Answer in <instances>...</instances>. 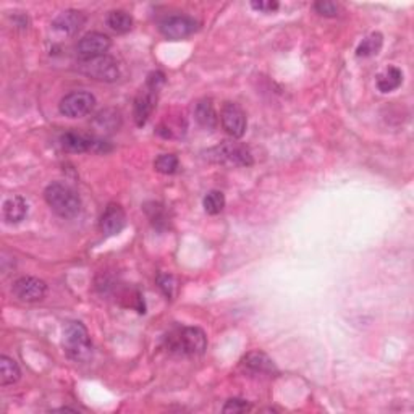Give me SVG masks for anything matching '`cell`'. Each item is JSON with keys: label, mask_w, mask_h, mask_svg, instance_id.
I'll use <instances>...</instances> for the list:
<instances>
[{"label": "cell", "mask_w": 414, "mask_h": 414, "mask_svg": "<svg viewBox=\"0 0 414 414\" xmlns=\"http://www.w3.org/2000/svg\"><path fill=\"white\" fill-rule=\"evenodd\" d=\"M44 197L50 209L63 219H73L80 214V196L68 185H63V183H52V185L45 188Z\"/></svg>", "instance_id": "obj_1"}, {"label": "cell", "mask_w": 414, "mask_h": 414, "mask_svg": "<svg viewBox=\"0 0 414 414\" xmlns=\"http://www.w3.org/2000/svg\"><path fill=\"white\" fill-rule=\"evenodd\" d=\"M168 351L182 356H199L207 347V337L197 327H182L170 332L165 337Z\"/></svg>", "instance_id": "obj_2"}, {"label": "cell", "mask_w": 414, "mask_h": 414, "mask_svg": "<svg viewBox=\"0 0 414 414\" xmlns=\"http://www.w3.org/2000/svg\"><path fill=\"white\" fill-rule=\"evenodd\" d=\"M165 83L164 73L154 72L147 76V81L140 94L135 99V120L138 127L146 125V122L149 120L151 113L155 109V102H157V96L162 85Z\"/></svg>", "instance_id": "obj_3"}, {"label": "cell", "mask_w": 414, "mask_h": 414, "mask_svg": "<svg viewBox=\"0 0 414 414\" xmlns=\"http://www.w3.org/2000/svg\"><path fill=\"white\" fill-rule=\"evenodd\" d=\"M63 348L73 361L89 360L93 353L89 334L81 322H68L63 329Z\"/></svg>", "instance_id": "obj_4"}, {"label": "cell", "mask_w": 414, "mask_h": 414, "mask_svg": "<svg viewBox=\"0 0 414 414\" xmlns=\"http://www.w3.org/2000/svg\"><path fill=\"white\" fill-rule=\"evenodd\" d=\"M207 159L213 162L237 165V167H250L252 165V154L245 144L225 141L222 144L207 151Z\"/></svg>", "instance_id": "obj_5"}, {"label": "cell", "mask_w": 414, "mask_h": 414, "mask_svg": "<svg viewBox=\"0 0 414 414\" xmlns=\"http://www.w3.org/2000/svg\"><path fill=\"white\" fill-rule=\"evenodd\" d=\"M81 72L85 75L91 76L93 80L104 81V83H113L120 76V68L118 63L115 62L113 57L110 55H100V57L89 58V61L81 62Z\"/></svg>", "instance_id": "obj_6"}, {"label": "cell", "mask_w": 414, "mask_h": 414, "mask_svg": "<svg viewBox=\"0 0 414 414\" xmlns=\"http://www.w3.org/2000/svg\"><path fill=\"white\" fill-rule=\"evenodd\" d=\"M96 105V98L87 91H73L58 104V110L68 118H81L91 113Z\"/></svg>", "instance_id": "obj_7"}, {"label": "cell", "mask_w": 414, "mask_h": 414, "mask_svg": "<svg viewBox=\"0 0 414 414\" xmlns=\"http://www.w3.org/2000/svg\"><path fill=\"white\" fill-rule=\"evenodd\" d=\"M63 149L70 151V153H87V151H94V153H105L110 151L107 147V142L96 140V138L89 135H83V133L76 131H67L65 135L61 138Z\"/></svg>", "instance_id": "obj_8"}, {"label": "cell", "mask_w": 414, "mask_h": 414, "mask_svg": "<svg viewBox=\"0 0 414 414\" xmlns=\"http://www.w3.org/2000/svg\"><path fill=\"white\" fill-rule=\"evenodd\" d=\"M159 30L167 39H185L188 36H191L197 30L196 20H193L191 17L185 15H175L167 17L159 23Z\"/></svg>", "instance_id": "obj_9"}, {"label": "cell", "mask_w": 414, "mask_h": 414, "mask_svg": "<svg viewBox=\"0 0 414 414\" xmlns=\"http://www.w3.org/2000/svg\"><path fill=\"white\" fill-rule=\"evenodd\" d=\"M12 292L23 303H38L47 294V283L36 277H21L13 283Z\"/></svg>", "instance_id": "obj_10"}, {"label": "cell", "mask_w": 414, "mask_h": 414, "mask_svg": "<svg viewBox=\"0 0 414 414\" xmlns=\"http://www.w3.org/2000/svg\"><path fill=\"white\" fill-rule=\"evenodd\" d=\"M220 122H222L224 130L235 140L246 133V115L238 104L225 102L222 112H220Z\"/></svg>", "instance_id": "obj_11"}, {"label": "cell", "mask_w": 414, "mask_h": 414, "mask_svg": "<svg viewBox=\"0 0 414 414\" xmlns=\"http://www.w3.org/2000/svg\"><path fill=\"white\" fill-rule=\"evenodd\" d=\"M110 49V39L109 36L102 33H87L80 39V43L76 45V52L81 57V61H89V58L100 57V55L107 54Z\"/></svg>", "instance_id": "obj_12"}, {"label": "cell", "mask_w": 414, "mask_h": 414, "mask_svg": "<svg viewBox=\"0 0 414 414\" xmlns=\"http://www.w3.org/2000/svg\"><path fill=\"white\" fill-rule=\"evenodd\" d=\"M125 225H127V215L120 204H115V202H112V204L105 207L102 217H100V230H102L104 235H107V237H115V235H118L123 228H125Z\"/></svg>", "instance_id": "obj_13"}, {"label": "cell", "mask_w": 414, "mask_h": 414, "mask_svg": "<svg viewBox=\"0 0 414 414\" xmlns=\"http://www.w3.org/2000/svg\"><path fill=\"white\" fill-rule=\"evenodd\" d=\"M86 17L83 15V12L78 10H65L54 20V28L61 33L65 34H75L85 26Z\"/></svg>", "instance_id": "obj_14"}, {"label": "cell", "mask_w": 414, "mask_h": 414, "mask_svg": "<svg viewBox=\"0 0 414 414\" xmlns=\"http://www.w3.org/2000/svg\"><path fill=\"white\" fill-rule=\"evenodd\" d=\"M243 366L246 367L248 371L254 372V374H275L277 372V367H275L274 361L270 360L265 353L262 351H252L248 353L243 360Z\"/></svg>", "instance_id": "obj_15"}, {"label": "cell", "mask_w": 414, "mask_h": 414, "mask_svg": "<svg viewBox=\"0 0 414 414\" xmlns=\"http://www.w3.org/2000/svg\"><path fill=\"white\" fill-rule=\"evenodd\" d=\"M2 214L6 222L8 224H20L28 215V204L21 196H10L7 197L2 206Z\"/></svg>", "instance_id": "obj_16"}, {"label": "cell", "mask_w": 414, "mask_h": 414, "mask_svg": "<svg viewBox=\"0 0 414 414\" xmlns=\"http://www.w3.org/2000/svg\"><path fill=\"white\" fill-rule=\"evenodd\" d=\"M195 117H196V122L199 123L202 128H207V130H214L219 123L217 112H215L214 104L210 99L199 100V102L196 104Z\"/></svg>", "instance_id": "obj_17"}, {"label": "cell", "mask_w": 414, "mask_h": 414, "mask_svg": "<svg viewBox=\"0 0 414 414\" xmlns=\"http://www.w3.org/2000/svg\"><path fill=\"white\" fill-rule=\"evenodd\" d=\"M403 83V72L398 67H389L387 70L382 72L377 76V87H379L380 93L387 94L392 91L398 89Z\"/></svg>", "instance_id": "obj_18"}, {"label": "cell", "mask_w": 414, "mask_h": 414, "mask_svg": "<svg viewBox=\"0 0 414 414\" xmlns=\"http://www.w3.org/2000/svg\"><path fill=\"white\" fill-rule=\"evenodd\" d=\"M20 377L21 371L18 362L8 356H0V384H2L3 387L13 385L20 380Z\"/></svg>", "instance_id": "obj_19"}, {"label": "cell", "mask_w": 414, "mask_h": 414, "mask_svg": "<svg viewBox=\"0 0 414 414\" xmlns=\"http://www.w3.org/2000/svg\"><path fill=\"white\" fill-rule=\"evenodd\" d=\"M107 25L110 26V30L115 31V33L125 34V33H128V31H131L133 18L130 13H127L123 10H113L109 13Z\"/></svg>", "instance_id": "obj_20"}, {"label": "cell", "mask_w": 414, "mask_h": 414, "mask_svg": "<svg viewBox=\"0 0 414 414\" xmlns=\"http://www.w3.org/2000/svg\"><path fill=\"white\" fill-rule=\"evenodd\" d=\"M382 45H384V38H382L380 33H372L367 36V38L362 39V43L358 45L356 49V55L358 57L367 58V57H374L380 52Z\"/></svg>", "instance_id": "obj_21"}, {"label": "cell", "mask_w": 414, "mask_h": 414, "mask_svg": "<svg viewBox=\"0 0 414 414\" xmlns=\"http://www.w3.org/2000/svg\"><path fill=\"white\" fill-rule=\"evenodd\" d=\"M202 204H204V210L207 214L210 215H217L224 210L225 207V196L222 191L213 190L209 191L204 197V201H202Z\"/></svg>", "instance_id": "obj_22"}, {"label": "cell", "mask_w": 414, "mask_h": 414, "mask_svg": "<svg viewBox=\"0 0 414 414\" xmlns=\"http://www.w3.org/2000/svg\"><path fill=\"white\" fill-rule=\"evenodd\" d=\"M154 168L159 173L172 175L178 170V157L175 154H160L157 159L154 160Z\"/></svg>", "instance_id": "obj_23"}, {"label": "cell", "mask_w": 414, "mask_h": 414, "mask_svg": "<svg viewBox=\"0 0 414 414\" xmlns=\"http://www.w3.org/2000/svg\"><path fill=\"white\" fill-rule=\"evenodd\" d=\"M146 213L149 215L151 222H153L155 227H160V225H167V215H165L164 206L155 204L153 202L151 207H146Z\"/></svg>", "instance_id": "obj_24"}, {"label": "cell", "mask_w": 414, "mask_h": 414, "mask_svg": "<svg viewBox=\"0 0 414 414\" xmlns=\"http://www.w3.org/2000/svg\"><path fill=\"white\" fill-rule=\"evenodd\" d=\"M251 409V404L245 402V400L241 398H232L228 400L227 404L224 406V413H233V414H238V413H246L250 411Z\"/></svg>", "instance_id": "obj_25"}, {"label": "cell", "mask_w": 414, "mask_h": 414, "mask_svg": "<svg viewBox=\"0 0 414 414\" xmlns=\"http://www.w3.org/2000/svg\"><path fill=\"white\" fill-rule=\"evenodd\" d=\"M314 10L322 17H337L338 15L337 3L329 2V0H320V2H316Z\"/></svg>", "instance_id": "obj_26"}, {"label": "cell", "mask_w": 414, "mask_h": 414, "mask_svg": "<svg viewBox=\"0 0 414 414\" xmlns=\"http://www.w3.org/2000/svg\"><path fill=\"white\" fill-rule=\"evenodd\" d=\"M251 7L254 8L256 12H262V13H274L279 10L280 3L277 0H254V2H251Z\"/></svg>", "instance_id": "obj_27"}, {"label": "cell", "mask_w": 414, "mask_h": 414, "mask_svg": "<svg viewBox=\"0 0 414 414\" xmlns=\"http://www.w3.org/2000/svg\"><path fill=\"white\" fill-rule=\"evenodd\" d=\"M157 282H159V287L164 292L165 296L172 298L175 293V287H177V285H175V279L172 277V275H159Z\"/></svg>", "instance_id": "obj_28"}]
</instances>
